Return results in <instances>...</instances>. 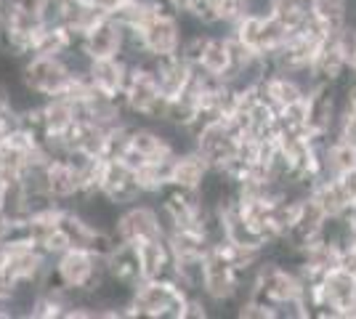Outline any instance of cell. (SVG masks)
<instances>
[{
	"mask_svg": "<svg viewBox=\"0 0 356 319\" xmlns=\"http://www.w3.org/2000/svg\"><path fill=\"white\" fill-rule=\"evenodd\" d=\"M248 293L264 298L277 309L280 319H309L312 309L306 304V279L290 261L266 256L252 272Z\"/></svg>",
	"mask_w": 356,
	"mask_h": 319,
	"instance_id": "1",
	"label": "cell"
},
{
	"mask_svg": "<svg viewBox=\"0 0 356 319\" xmlns=\"http://www.w3.org/2000/svg\"><path fill=\"white\" fill-rule=\"evenodd\" d=\"M306 304L312 317L356 319V274L346 266H335L319 279L306 282Z\"/></svg>",
	"mask_w": 356,
	"mask_h": 319,
	"instance_id": "2",
	"label": "cell"
},
{
	"mask_svg": "<svg viewBox=\"0 0 356 319\" xmlns=\"http://www.w3.org/2000/svg\"><path fill=\"white\" fill-rule=\"evenodd\" d=\"M189 290L176 279H144L134 293L131 317L141 319H184Z\"/></svg>",
	"mask_w": 356,
	"mask_h": 319,
	"instance_id": "3",
	"label": "cell"
},
{
	"mask_svg": "<svg viewBox=\"0 0 356 319\" xmlns=\"http://www.w3.org/2000/svg\"><path fill=\"white\" fill-rule=\"evenodd\" d=\"M232 35L237 38L242 46L252 51L258 59L271 61V56L282 48L290 30L271 11H248L232 27Z\"/></svg>",
	"mask_w": 356,
	"mask_h": 319,
	"instance_id": "4",
	"label": "cell"
},
{
	"mask_svg": "<svg viewBox=\"0 0 356 319\" xmlns=\"http://www.w3.org/2000/svg\"><path fill=\"white\" fill-rule=\"evenodd\" d=\"M54 266H56V274L64 282V288L70 290H90L93 293L109 277L106 259L90 253L88 247H70V250H64L59 259L54 261Z\"/></svg>",
	"mask_w": 356,
	"mask_h": 319,
	"instance_id": "5",
	"label": "cell"
},
{
	"mask_svg": "<svg viewBox=\"0 0 356 319\" xmlns=\"http://www.w3.org/2000/svg\"><path fill=\"white\" fill-rule=\"evenodd\" d=\"M343 112V85L314 83L306 93V128L314 138L325 141L335 133V125Z\"/></svg>",
	"mask_w": 356,
	"mask_h": 319,
	"instance_id": "6",
	"label": "cell"
},
{
	"mask_svg": "<svg viewBox=\"0 0 356 319\" xmlns=\"http://www.w3.org/2000/svg\"><path fill=\"white\" fill-rule=\"evenodd\" d=\"M70 80L72 72L61 56H27L22 61V83L40 99L64 96Z\"/></svg>",
	"mask_w": 356,
	"mask_h": 319,
	"instance_id": "7",
	"label": "cell"
},
{
	"mask_svg": "<svg viewBox=\"0 0 356 319\" xmlns=\"http://www.w3.org/2000/svg\"><path fill=\"white\" fill-rule=\"evenodd\" d=\"M115 234L120 237V243L134 245L168 237L157 202L154 199H141V202H134V205L122 208L118 218V227H115Z\"/></svg>",
	"mask_w": 356,
	"mask_h": 319,
	"instance_id": "8",
	"label": "cell"
},
{
	"mask_svg": "<svg viewBox=\"0 0 356 319\" xmlns=\"http://www.w3.org/2000/svg\"><path fill=\"white\" fill-rule=\"evenodd\" d=\"M239 144L242 138L223 120L210 122L200 133H194V149L202 154L210 170H229L234 165L239 157Z\"/></svg>",
	"mask_w": 356,
	"mask_h": 319,
	"instance_id": "9",
	"label": "cell"
},
{
	"mask_svg": "<svg viewBox=\"0 0 356 319\" xmlns=\"http://www.w3.org/2000/svg\"><path fill=\"white\" fill-rule=\"evenodd\" d=\"M312 195L330 218H341L356 205V167L335 176H325L312 186Z\"/></svg>",
	"mask_w": 356,
	"mask_h": 319,
	"instance_id": "10",
	"label": "cell"
},
{
	"mask_svg": "<svg viewBox=\"0 0 356 319\" xmlns=\"http://www.w3.org/2000/svg\"><path fill=\"white\" fill-rule=\"evenodd\" d=\"M309 77H312V83H322V85H343V83L351 80L348 54L343 48L341 32L338 35H327L322 40Z\"/></svg>",
	"mask_w": 356,
	"mask_h": 319,
	"instance_id": "11",
	"label": "cell"
},
{
	"mask_svg": "<svg viewBox=\"0 0 356 319\" xmlns=\"http://www.w3.org/2000/svg\"><path fill=\"white\" fill-rule=\"evenodd\" d=\"M99 186L106 197L112 202H118L120 208H128L134 202H141V199H149L138 183V176H136L134 167H128L122 160H104L102 165V179H99Z\"/></svg>",
	"mask_w": 356,
	"mask_h": 319,
	"instance_id": "12",
	"label": "cell"
},
{
	"mask_svg": "<svg viewBox=\"0 0 356 319\" xmlns=\"http://www.w3.org/2000/svg\"><path fill=\"white\" fill-rule=\"evenodd\" d=\"M314 83L309 77L300 75H290V72H282V69H268L266 75L261 77V91H264V99L274 106L277 112H284L287 106L298 104L306 99V93Z\"/></svg>",
	"mask_w": 356,
	"mask_h": 319,
	"instance_id": "13",
	"label": "cell"
},
{
	"mask_svg": "<svg viewBox=\"0 0 356 319\" xmlns=\"http://www.w3.org/2000/svg\"><path fill=\"white\" fill-rule=\"evenodd\" d=\"M122 38L125 30L120 27L112 16H102L86 30L83 38V51L90 59H106V56H120L122 51Z\"/></svg>",
	"mask_w": 356,
	"mask_h": 319,
	"instance_id": "14",
	"label": "cell"
},
{
	"mask_svg": "<svg viewBox=\"0 0 356 319\" xmlns=\"http://www.w3.org/2000/svg\"><path fill=\"white\" fill-rule=\"evenodd\" d=\"M134 67L125 56H106V59H93L90 64V80L102 93L109 96H122L125 85L134 75Z\"/></svg>",
	"mask_w": 356,
	"mask_h": 319,
	"instance_id": "15",
	"label": "cell"
},
{
	"mask_svg": "<svg viewBox=\"0 0 356 319\" xmlns=\"http://www.w3.org/2000/svg\"><path fill=\"white\" fill-rule=\"evenodd\" d=\"M106 269L109 274L131 285V288H138L144 282V266H141V253H138V245L134 243H120L109 256H106Z\"/></svg>",
	"mask_w": 356,
	"mask_h": 319,
	"instance_id": "16",
	"label": "cell"
},
{
	"mask_svg": "<svg viewBox=\"0 0 356 319\" xmlns=\"http://www.w3.org/2000/svg\"><path fill=\"white\" fill-rule=\"evenodd\" d=\"M309 11L327 35H338L354 22V0H312Z\"/></svg>",
	"mask_w": 356,
	"mask_h": 319,
	"instance_id": "17",
	"label": "cell"
},
{
	"mask_svg": "<svg viewBox=\"0 0 356 319\" xmlns=\"http://www.w3.org/2000/svg\"><path fill=\"white\" fill-rule=\"evenodd\" d=\"M210 165L202 160V154L197 149H186L178 152L170 163V183L184 186V189H200L202 181L208 179Z\"/></svg>",
	"mask_w": 356,
	"mask_h": 319,
	"instance_id": "18",
	"label": "cell"
},
{
	"mask_svg": "<svg viewBox=\"0 0 356 319\" xmlns=\"http://www.w3.org/2000/svg\"><path fill=\"white\" fill-rule=\"evenodd\" d=\"M59 229L67 234L72 247H88L93 240V231H96L74 208H61L59 211Z\"/></svg>",
	"mask_w": 356,
	"mask_h": 319,
	"instance_id": "19",
	"label": "cell"
},
{
	"mask_svg": "<svg viewBox=\"0 0 356 319\" xmlns=\"http://www.w3.org/2000/svg\"><path fill=\"white\" fill-rule=\"evenodd\" d=\"M335 138H341L346 141L348 147H354L356 149V112H351L348 106H343L341 117H338V125H335Z\"/></svg>",
	"mask_w": 356,
	"mask_h": 319,
	"instance_id": "20",
	"label": "cell"
},
{
	"mask_svg": "<svg viewBox=\"0 0 356 319\" xmlns=\"http://www.w3.org/2000/svg\"><path fill=\"white\" fill-rule=\"evenodd\" d=\"M51 3H54V0H11L14 8L27 11V14H35V16H43V19H45V11L51 8Z\"/></svg>",
	"mask_w": 356,
	"mask_h": 319,
	"instance_id": "21",
	"label": "cell"
},
{
	"mask_svg": "<svg viewBox=\"0 0 356 319\" xmlns=\"http://www.w3.org/2000/svg\"><path fill=\"white\" fill-rule=\"evenodd\" d=\"M343 266L356 274V237L343 245Z\"/></svg>",
	"mask_w": 356,
	"mask_h": 319,
	"instance_id": "22",
	"label": "cell"
},
{
	"mask_svg": "<svg viewBox=\"0 0 356 319\" xmlns=\"http://www.w3.org/2000/svg\"><path fill=\"white\" fill-rule=\"evenodd\" d=\"M343 106H348L351 112H356V80L343 83Z\"/></svg>",
	"mask_w": 356,
	"mask_h": 319,
	"instance_id": "23",
	"label": "cell"
},
{
	"mask_svg": "<svg viewBox=\"0 0 356 319\" xmlns=\"http://www.w3.org/2000/svg\"><path fill=\"white\" fill-rule=\"evenodd\" d=\"M354 19H356V0H354Z\"/></svg>",
	"mask_w": 356,
	"mask_h": 319,
	"instance_id": "24",
	"label": "cell"
}]
</instances>
